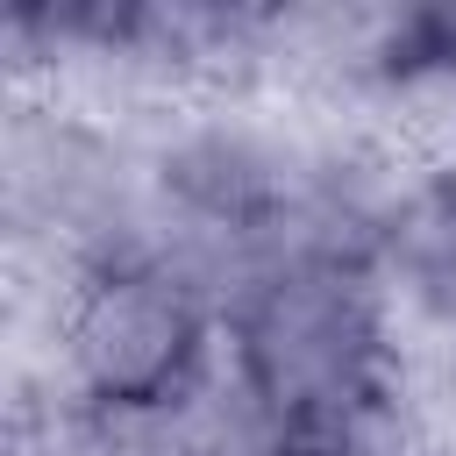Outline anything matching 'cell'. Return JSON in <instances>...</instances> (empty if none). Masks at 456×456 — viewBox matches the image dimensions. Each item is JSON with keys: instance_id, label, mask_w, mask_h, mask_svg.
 Instances as JSON below:
<instances>
[{"instance_id": "cell-1", "label": "cell", "mask_w": 456, "mask_h": 456, "mask_svg": "<svg viewBox=\"0 0 456 456\" xmlns=\"http://www.w3.org/2000/svg\"><path fill=\"white\" fill-rule=\"evenodd\" d=\"M256 392L285 420H356L370 385V306L342 271H292L256 292L242 321Z\"/></svg>"}, {"instance_id": "cell-2", "label": "cell", "mask_w": 456, "mask_h": 456, "mask_svg": "<svg viewBox=\"0 0 456 456\" xmlns=\"http://www.w3.org/2000/svg\"><path fill=\"white\" fill-rule=\"evenodd\" d=\"M71 349H78V370H86V385L100 399L157 406L192 370L200 314H192V299L171 278L128 271V278L93 285V299H86V314L71 328Z\"/></svg>"}, {"instance_id": "cell-3", "label": "cell", "mask_w": 456, "mask_h": 456, "mask_svg": "<svg viewBox=\"0 0 456 456\" xmlns=\"http://www.w3.org/2000/svg\"><path fill=\"white\" fill-rule=\"evenodd\" d=\"M399 71H456V7H428L392 36Z\"/></svg>"}, {"instance_id": "cell-4", "label": "cell", "mask_w": 456, "mask_h": 456, "mask_svg": "<svg viewBox=\"0 0 456 456\" xmlns=\"http://www.w3.org/2000/svg\"><path fill=\"white\" fill-rule=\"evenodd\" d=\"M271 456H363L356 420H285Z\"/></svg>"}]
</instances>
